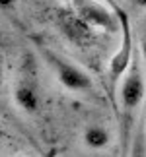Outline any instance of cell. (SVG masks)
<instances>
[{
    "label": "cell",
    "instance_id": "1",
    "mask_svg": "<svg viewBox=\"0 0 146 157\" xmlns=\"http://www.w3.org/2000/svg\"><path fill=\"white\" fill-rule=\"evenodd\" d=\"M146 97V72L142 66V58H140V51H136L135 60H132L129 72L125 74L123 82L119 86V114H121V124L123 128H127V136L125 140L131 146L132 136L129 134L131 122L135 113L138 111V107L142 105V101Z\"/></svg>",
    "mask_w": 146,
    "mask_h": 157
},
{
    "label": "cell",
    "instance_id": "2",
    "mask_svg": "<svg viewBox=\"0 0 146 157\" xmlns=\"http://www.w3.org/2000/svg\"><path fill=\"white\" fill-rule=\"evenodd\" d=\"M109 6L115 10L119 21H121V41H119V49L117 52L111 56L107 64V74H109V83H111V93H117L119 91V82L125 78V74L129 72L132 60H135V37H132V25H131V20H129V14L125 12L123 6H119L115 0H107Z\"/></svg>",
    "mask_w": 146,
    "mask_h": 157
},
{
    "label": "cell",
    "instance_id": "3",
    "mask_svg": "<svg viewBox=\"0 0 146 157\" xmlns=\"http://www.w3.org/2000/svg\"><path fill=\"white\" fill-rule=\"evenodd\" d=\"M53 21L60 31V35L78 49H88V47H92L95 43V29L84 17L78 16L70 4L55 8Z\"/></svg>",
    "mask_w": 146,
    "mask_h": 157
},
{
    "label": "cell",
    "instance_id": "4",
    "mask_svg": "<svg viewBox=\"0 0 146 157\" xmlns=\"http://www.w3.org/2000/svg\"><path fill=\"white\" fill-rule=\"evenodd\" d=\"M43 58L47 60V64L51 66V70L57 76V82L68 91L74 93H88L94 89V82L80 66H76L74 62H70L68 58L60 56L59 52H55L49 47H39Z\"/></svg>",
    "mask_w": 146,
    "mask_h": 157
},
{
    "label": "cell",
    "instance_id": "5",
    "mask_svg": "<svg viewBox=\"0 0 146 157\" xmlns=\"http://www.w3.org/2000/svg\"><path fill=\"white\" fill-rule=\"evenodd\" d=\"M66 2L94 29L107 31V33L121 31V21L111 6H105L99 0H66Z\"/></svg>",
    "mask_w": 146,
    "mask_h": 157
},
{
    "label": "cell",
    "instance_id": "6",
    "mask_svg": "<svg viewBox=\"0 0 146 157\" xmlns=\"http://www.w3.org/2000/svg\"><path fill=\"white\" fill-rule=\"evenodd\" d=\"M14 101L27 114H35L41 109V97H39L37 87H35V83L27 80H20L14 86Z\"/></svg>",
    "mask_w": 146,
    "mask_h": 157
},
{
    "label": "cell",
    "instance_id": "7",
    "mask_svg": "<svg viewBox=\"0 0 146 157\" xmlns=\"http://www.w3.org/2000/svg\"><path fill=\"white\" fill-rule=\"evenodd\" d=\"M82 142L88 149L101 151L111 146V132L103 124H88L82 132Z\"/></svg>",
    "mask_w": 146,
    "mask_h": 157
},
{
    "label": "cell",
    "instance_id": "8",
    "mask_svg": "<svg viewBox=\"0 0 146 157\" xmlns=\"http://www.w3.org/2000/svg\"><path fill=\"white\" fill-rule=\"evenodd\" d=\"M129 157H146L144 130H136L132 134V140H131V146H129Z\"/></svg>",
    "mask_w": 146,
    "mask_h": 157
},
{
    "label": "cell",
    "instance_id": "9",
    "mask_svg": "<svg viewBox=\"0 0 146 157\" xmlns=\"http://www.w3.org/2000/svg\"><path fill=\"white\" fill-rule=\"evenodd\" d=\"M16 2L18 0H0V8H2V12H12L16 8Z\"/></svg>",
    "mask_w": 146,
    "mask_h": 157
},
{
    "label": "cell",
    "instance_id": "10",
    "mask_svg": "<svg viewBox=\"0 0 146 157\" xmlns=\"http://www.w3.org/2000/svg\"><path fill=\"white\" fill-rule=\"evenodd\" d=\"M140 58H142V66H144V72H146V35L140 41Z\"/></svg>",
    "mask_w": 146,
    "mask_h": 157
},
{
    "label": "cell",
    "instance_id": "11",
    "mask_svg": "<svg viewBox=\"0 0 146 157\" xmlns=\"http://www.w3.org/2000/svg\"><path fill=\"white\" fill-rule=\"evenodd\" d=\"M131 4L138 10H146V0H131Z\"/></svg>",
    "mask_w": 146,
    "mask_h": 157
},
{
    "label": "cell",
    "instance_id": "12",
    "mask_svg": "<svg viewBox=\"0 0 146 157\" xmlns=\"http://www.w3.org/2000/svg\"><path fill=\"white\" fill-rule=\"evenodd\" d=\"M47 157H57V149H51V151L47 153Z\"/></svg>",
    "mask_w": 146,
    "mask_h": 157
},
{
    "label": "cell",
    "instance_id": "13",
    "mask_svg": "<svg viewBox=\"0 0 146 157\" xmlns=\"http://www.w3.org/2000/svg\"><path fill=\"white\" fill-rule=\"evenodd\" d=\"M142 130H144V138H146V114H144V126H142Z\"/></svg>",
    "mask_w": 146,
    "mask_h": 157
},
{
    "label": "cell",
    "instance_id": "14",
    "mask_svg": "<svg viewBox=\"0 0 146 157\" xmlns=\"http://www.w3.org/2000/svg\"><path fill=\"white\" fill-rule=\"evenodd\" d=\"M14 157H35V155H14Z\"/></svg>",
    "mask_w": 146,
    "mask_h": 157
}]
</instances>
